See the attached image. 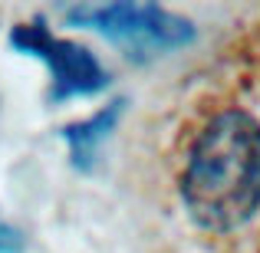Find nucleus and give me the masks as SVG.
<instances>
[{
	"label": "nucleus",
	"mask_w": 260,
	"mask_h": 253,
	"mask_svg": "<svg viewBox=\"0 0 260 253\" xmlns=\"http://www.w3.org/2000/svg\"><path fill=\"white\" fill-rule=\"evenodd\" d=\"M172 191L188 227L231 240L260 217V115L234 99H211L172 141Z\"/></svg>",
	"instance_id": "nucleus-1"
},
{
	"label": "nucleus",
	"mask_w": 260,
	"mask_h": 253,
	"mask_svg": "<svg viewBox=\"0 0 260 253\" xmlns=\"http://www.w3.org/2000/svg\"><path fill=\"white\" fill-rule=\"evenodd\" d=\"M257 253H260V250H257Z\"/></svg>",
	"instance_id": "nucleus-5"
},
{
	"label": "nucleus",
	"mask_w": 260,
	"mask_h": 253,
	"mask_svg": "<svg viewBox=\"0 0 260 253\" xmlns=\"http://www.w3.org/2000/svg\"><path fill=\"white\" fill-rule=\"evenodd\" d=\"M73 23H83L89 30H99L112 40L132 46H155L172 50L191 37L188 20L168 13L165 7L152 4H109V7H76L70 10Z\"/></svg>",
	"instance_id": "nucleus-2"
},
{
	"label": "nucleus",
	"mask_w": 260,
	"mask_h": 253,
	"mask_svg": "<svg viewBox=\"0 0 260 253\" xmlns=\"http://www.w3.org/2000/svg\"><path fill=\"white\" fill-rule=\"evenodd\" d=\"M20 247H23V237H20L10 224L0 221V253H17Z\"/></svg>",
	"instance_id": "nucleus-4"
},
{
	"label": "nucleus",
	"mask_w": 260,
	"mask_h": 253,
	"mask_svg": "<svg viewBox=\"0 0 260 253\" xmlns=\"http://www.w3.org/2000/svg\"><path fill=\"white\" fill-rule=\"evenodd\" d=\"M13 43L23 53L37 56L50 69L53 86H56V99L89 95L106 86V69L99 66V59L83 46L50 33L43 23H20L13 30Z\"/></svg>",
	"instance_id": "nucleus-3"
}]
</instances>
